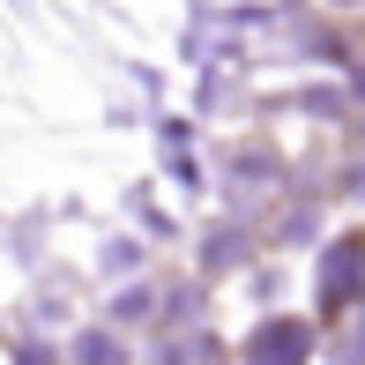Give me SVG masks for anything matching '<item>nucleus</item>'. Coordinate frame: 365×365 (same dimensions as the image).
I'll list each match as a JSON object with an SVG mask.
<instances>
[{"label":"nucleus","mask_w":365,"mask_h":365,"mask_svg":"<svg viewBox=\"0 0 365 365\" xmlns=\"http://www.w3.org/2000/svg\"><path fill=\"white\" fill-rule=\"evenodd\" d=\"M358 276H365V246L358 239H336L321 261V306H351L358 298Z\"/></svg>","instance_id":"f257e3e1"},{"label":"nucleus","mask_w":365,"mask_h":365,"mask_svg":"<svg viewBox=\"0 0 365 365\" xmlns=\"http://www.w3.org/2000/svg\"><path fill=\"white\" fill-rule=\"evenodd\" d=\"M313 351V328L306 321H269V328H254V365H306Z\"/></svg>","instance_id":"f03ea898"}]
</instances>
